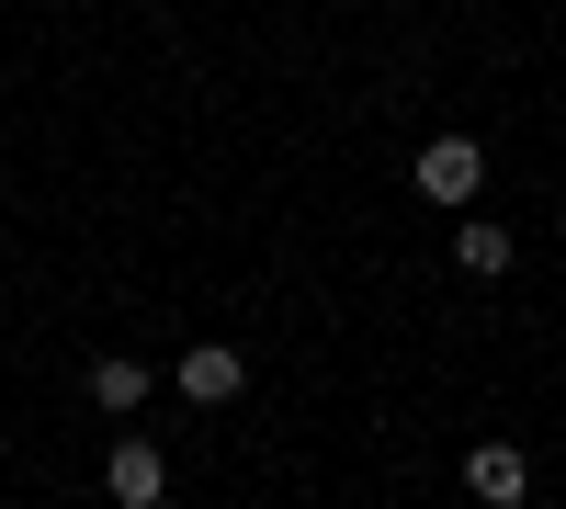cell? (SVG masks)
Returning <instances> with one entry per match:
<instances>
[{
	"mask_svg": "<svg viewBox=\"0 0 566 509\" xmlns=\"http://www.w3.org/2000/svg\"><path fill=\"white\" fill-rule=\"evenodd\" d=\"M408 181H419L431 204H476V181H488V148H476V136H431V148L408 159Z\"/></svg>",
	"mask_w": 566,
	"mask_h": 509,
	"instance_id": "6da1fadb",
	"label": "cell"
},
{
	"mask_svg": "<svg viewBox=\"0 0 566 509\" xmlns=\"http://www.w3.org/2000/svg\"><path fill=\"white\" fill-rule=\"evenodd\" d=\"M103 487H114L125 509H159V487H170V465H159V442H114V465H103Z\"/></svg>",
	"mask_w": 566,
	"mask_h": 509,
	"instance_id": "7a4b0ae2",
	"label": "cell"
},
{
	"mask_svg": "<svg viewBox=\"0 0 566 509\" xmlns=\"http://www.w3.org/2000/svg\"><path fill=\"white\" fill-rule=\"evenodd\" d=\"M239 374H250V362L227 351V340H205V351H181V396H193V407H227V396H239Z\"/></svg>",
	"mask_w": 566,
	"mask_h": 509,
	"instance_id": "3957f363",
	"label": "cell"
},
{
	"mask_svg": "<svg viewBox=\"0 0 566 509\" xmlns=\"http://www.w3.org/2000/svg\"><path fill=\"white\" fill-rule=\"evenodd\" d=\"M91 407H103V420H125V407H148V362H91Z\"/></svg>",
	"mask_w": 566,
	"mask_h": 509,
	"instance_id": "277c9868",
	"label": "cell"
},
{
	"mask_svg": "<svg viewBox=\"0 0 566 509\" xmlns=\"http://www.w3.org/2000/svg\"><path fill=\"white\" fill-rule=\"evenodd\" d=\"M464 487H476V498H499V509H510V498L533 487V465H522V453H510V442H488L476 465H464Z\"/></svg>",
	"mask_w": 566,
	"mask_h": 509,
	"instance_id": "5b68a950",
	"label": "cell"
},
{
	"mask_svg": "<svg viewBox=\"0 0 566 509\" xmlns=\"http://www.w3.org/2000/svg\"><path fill=\"white\" fill-rule=\"evenodd\" d=\"M453 261H464V272H510V226H488V215H476V226L453 238Z\"/></svg>",
	"mask_w": 566,
	"mask_h": 509,
	"instance_id": "8992f818",
	"label": "cell"
}]
</instances>
